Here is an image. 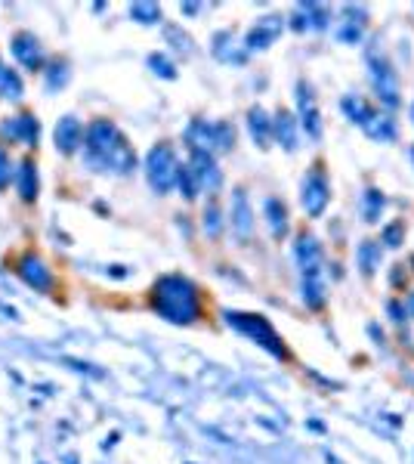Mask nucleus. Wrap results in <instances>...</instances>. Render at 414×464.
Returning a JSON list of instances; mask_svg holds the SVG:
<instances>
[{"label":"nucleus","instance_id":"12","mask_svg":"<svg viewBox=\"0 0 414 464\" xmlns=\"http://www.w3.org/2000/svg\"><path fill=\"white\" fill-rule=\"evenodd\" d=\"M13 53H15V59H19L25 68H41V62H44L41 46H37V41L31 34H19V37H15V41H13Z\"/></svg>","mask_w":414,"mask_h":464},{"label":"nucleus","instance_id":"13","mask_svg":"<svg viewBox=\"0 0 414 464\" xmlns=\"http://www.w3.org/2000/svg\"><path fill=\"white\" fill-rule=\"evenodd\" d=\"M365 134H368L371 139H377V143H389V139H396V124H393V118L389 115H368L365 118Z\"/></svg>","mask_w":414,"mask_h":464},{"label":"nucleus","instance_id":"30","mask_svg":"<svg viewBox=\"0 0 414 464\" xmlns=\"http://www.w3.org/2000/svg\"><path fill=\"white\" fill-rule=\"evenodd\" d=\"M6 180H10V155L0 149V186H4Z\"/></svg>","mask_w":414,"mask_h":464},{"label":"nucleus","instance_id":"6","mask_svg":"<svg viewBox=\"0 0 414 464\" xmlns=\"http://www.w3.org/2000/svg\"><path fill=\"white\" fill-rule=\"evenodd\" d=\"M229 325H235V328L247 331V335H254L263 347H269V350L276 353V356H285V347L278 344L276 331L269 328L266 319H260V316H245V313H229Z\"/></svg>","mask_w":414,"mask_h":464},{"label":"nucleus","instance_id":"4","mask_svg":"<svg viewBox=\"0 0 414 464\" xmlns=\"http://www.w3.org/2000/svg\"><path fill=\"white\" fill-rule=\"evenodd\" d=\"M189 146L195 152H214V149H229L235 143V130L232 124H207V121H192L189 124Z\"/></svg>","mask_w":414,"mask_h":464},{"label":"nucleus","instance_id":"3","mask_svg":"<svg viewBox=\"0 0 414 464\" xmlns=\"http://www.w3.org/2000/svg\"><path fill=\"white\" fill-rule=\"evenodd\" d=\"M297 260L303 273V297L309 307L325 304V278H322V247L312 236H300L297 242Z\"/></svg>","mask_w":414,"mask_h":464},{"label":"nucleus","instance_id":"21","mask_svg":"<svg viewBox=\"0 0 414 464\" xmlns=\"http://www.w3.org/2000/svg\"><path fill=\"white\" fill-rule=\"evenodd\" d=\"M19 192H22V198H34V192H37V176H34V165L31 161H25L19 167Z\"/></svg>","mask_w":414,"mask_h":464},{"label":"nucleus","instance_id":"26","mask_svg":"<svg viewBox=\"0 0 414 464\" xmlns=\"http://www.w3.org/2000/svg\"><path fill=\"white\" fill-rule=\"evenodd\" d=\"M337 37L343 44H356L362 37V22L358 19H343V28L337 31Z\"/></svg>","mask_w":414,"mask_h":464},{"label":"nucleus","instance_id":"17","mask_svg":"<svg viewBox=\"0 0 414 464\" xmlns=\"http://www.w3.org/2000/svg\"><path fill=\"white\" fill-rule=\"evenodd\" d=\"M232 226L238 229L241 238H247V232H251V205H247V195L245 192H235V198H232Z\"/></svg>","mask_w":414,"mask_h":464},{"label":"nucleus","instance_id":"9","mask_svg":"<svg viewBox=\"0 0 414 464\" xmlns=\"http://www.w3.org/2000/svg\"><path fill=\"white\" fill-rule=\"evenodd\" d=\"M297 105H300V124H303V130H306V136L318 139L322 136V118H318L316 96H312V90L306 87V84L297 87Z\"/></svg>","mask_w":414,"mask_h":464},{"label":"nucleus","instance_id":"19","mask_svg":"<svg viewBox=\"0 0 414 464\" xmlns=\"http://www.w3.org/2000/svg\"><path fill=\"white\" fill-rule=\"evenodd\" d=\"M358 263L365 273H374L380 266V245L377 242H362L358 245Z\"/></svg>","mask_w":414,"mask_h":464},{"label":"nucleus","instance_id":"31","mask_svg":"<svg viewBox=\"0 0 414 464\" xmlns=\"http://www.w3.org/2000/svg\"><path fill=\"white\" fill-rule=\"evenodd\" d=\"M389 313H393V319H402L405 307H402V304H389Z\"/></svg>","mask_w":414,"mask_h":464},{"label":"nucleus","instance_id":"10","mask_svg":"<svg viewBox=\"0 0 414 464\" xmlns=\"http://www.w3.org/2000/svg\"><path fill=\"white\" fill-rule=\"evenodd\" d=\"M189 170H192L195 183H198V192L201 189L214 192L216 186H220V170H216V161H214V155H210V152H195Z\"/></svg>","mask_w":414,"mask_h":464},{"label":"nucleus","instance_id":"7","mask_svg":"<svg viewBox=\"0 0 414 464\" xmlns=\"http://www.w3.org/2000/svg\"><path fill=\"white\" fill-rule=\"evenodd\" d=\"M371 81H374V90H377V96L384 99L389 108L399 105V77H396V72L387 65V59L371 56Z\"/></svg>","mask_w":414,"mask_h":464},{"label":"nucleus","instance_id":"28","mask_svg":"<svg viewBox=\"0 0 414 464\" xmlns=\"http://www.w3.org/2000/svg\"><path fill=\"white\" fill-rule=\"evenodd\" d=\"M384 242L389 247H396V245L402 242V223H389V226L384 229Z\"/></svg>","mask_w":414,"mask_h":464},{"label":"nucleus","instance_id":"22","mask_svg":"<svg viewBox=\"0 0 414 464\" xmlns=\"http://www.w3.org/2000/svg\"><path fill=\"white\" fill-rule=\"evenodd\" d=\"M362 201H365V207H362L365 220L374 223V220H377V217H380V211H384V205H387L384 195H380L377 189H368V192H365V198H362Z\"/></svg>","mask_w":414,"mask_h":464},{"label":"nucleus","instance_id":"8","mask_svg":"<svg viewBox=\"0 0 414 464\" xmlns=\"http://www.w3.org/2000/svg\"><path fill=\"white\" fill-rule=\"evenodd\" d=\"M328 180H325V174L322 170H309L306 174V180H303V195H300V201H303V207H306V214L309 217H318L325 211V205H328Z\"/></svg>","mask_w":414,"mask_h":464},{"label":"nucleus","instance_id":"5","mask_svg":"<svg viewBox=\"0 0 414 464\" xmlns=\"http://www.w3.org/2000/svg\"><path fill=\"white\" fill-rule=\"evenodd\" d=\"M145 170H148V183L155 186L158 192H167L176 180V158H174V149L170 146H155L148 152V161H145Z\"/></svg>","mask_w":414,"mask_h":464},{"label":"nucleus","instance_id":"2","mask_svg":"<svg viewBox=\"0 0 414 464\" xmlns=\"http://www.w3.org/2000/svg\"><path fill=\"white\" fill-rule=\"evenodd\" d=\"M155 307H158L161 316L174 322H192L195 313H198V297H195V288L186 278L167 276L155 288Z\"/></svg>","mask_w":414,"mask_h":464},{"label":"nucleus","instance_id":"15","mask_svg":"<svg viewBox=\"0 0 414 464\" xmlns=\"http://www.w3.org/2000/svg\"><path fill=\"white\" fill-rule=\"evenodd\" d=\"M272 130H276L278 143L285 146L287 152L297 149V124H294V115L291 112H278L276 121H272Z\"/></svg>","mask_w":414,"mask_h":464},{"label":"nucleus","instance_id":"25","mask_svg":"<svg viewBox=\"0 0 414 464\" xmlns=\"http://www.w3.org/2000/svg\"><path fill=\"white\" fill-rule=\"evenodd\" d=\"M176 183H179V189H183L186 198H195V195H198V183H195V176H192L189 167H179V170H176Z\"/></svg>","mask_w":414,"mask_h":464},{"label":"nucleus","instance_id":"16","mask_svg":"<svg viewBox=\"0 0 414 464\" xmlns=\"http://www.w3.org/2000/svg\"><path fill=\"white\" fill-rule=\"evenodd\" d=\"M4 134H10V136L31 146V143H37V121L31 118V115H19V118H13L10 124H4Z\"/></svg>","mask_w":414,"mask_h":464},{"label":"nucleus","instance_id":"27","mask_svg":"<svg viewBox=\"0 0 414 464\" xmlns=\"http://www.w3.org/2000/svg\"><path fill=\"white\" fill-rule=\"evenodd\" d=\"M205 229H207V236H220V211H216V205L210 201L207 205V211H205Z\"/></svg>","mask_w":414,"mask_h":464},{"label":"nucleus","instance_id":"11","mask_svg":"<svg viewBox=\"0 0 414 464\" xmlns=\"http://www.w3.org/2000/svg\"><path fill=\"white\" fill-rule=\"evenodd\" d=\"M281 25H285L281 15H266V19H260L251 34H247V50H263V46H269L281 34Z\"/></svg>","mask_w":414,"mask_h":464},{"label":"nucleus","instance_id":"24","mask_svg":"<svg viewBox=\"0 0 414 464\" xmlns=\"http://www.w3.org/2000/svg\"><path fill=\"white\" fill-rule=\"evenodd\" d=\"M130 15L148 25V22H158L161 19V10L155 4H134V6H130Z\"/></svg>","mask_w":414,"mask_h":464},{"label":"nucleus","instance_id":"33","mask_svg":"<svg viewBox=\"0 0 414 464\" xmlns=\"http://www.w3.org/2000/svg\"><path fill=\"white\" fill-rule=\"evenodd\" d=\"M411 118H414V105H411Z\"/></svg>","mask_w":414,"mask_h":464},{"label":"nucleus","instance_id":"23","mask_svg":"<svg viewBox=\"0 0 414 464\" xmlns=\"http://www.w3.org/2000/svg\"><path fill=\"white\" fill-rule=\"evenodd\" d=\"M343 112H347L353 121L365 124V118L371 115V108L365 105V99H358V96H347V99H343Z\"/></svg>","mask_w":414,"mask_h":464},{"label":"nucleus","instance_id":"18","mask_svg":"<svg viewBox=\"0 0 414 464\" xmlns=\"http://www.w3.org/2000/svg\"><path fill=\"white\" fill-rule=\"evenodd\" d=\"M247 124H251V136L257 139V146H269L272 124H269V118H266V112H263V108H254L251 118H247Z\"/></svg>","mask_w":414,"mask_h":464},{"label":"nucleus","instance_id":"14","mask_svg":"<svg viewBox=\"0 0 414 464\" xmlns=\"http://www.w3.org/2000/svg\"><path fill=\"white\" fill-rule=\"evenodd\" d=\"M77 143H81V124H77V118H62L56 124V146L62 152H75Z\"/></svg>","mask_w":414,"mask_h":464},{"label":"nucleus","instance_id":"1","mask_svg":"<svg viewBox=\"0 0 414 464\" xmlns=\"http://www.w3.org/2000/svg\"><path fill=\"white\" fill-rule=\"evenodd\" d=\"M87 158L99 167H112L124 174L136 165V155L124 143V136L108 121H93L87 127Z\"/></svg>","mask_w":414,"mask_h":464},{"label":"nucleus","instance_id":"32","mask_svg":"<svg viewBox=\"0 0 414 464\" xmlns=\"http://www.w3.org/2000/svg\"><path fill=\"white\" fill-rule=\"evenodd\" d=\"M405 309H408V313L414 316V291L408 294V300H405Z\"/></svg>","mask_w":414,"mask_h":464},{"label":"nucleus","instance_id":"34","mask_svg":"<svg viewBox=\"0 0 414 464\" xmlns=\"http://www.w3.org/2000/svg\"><path fill=\"white\" fill-rule=\"evenodd\" d=\"M411 158H414V149H411Z\"/></svg>","mask_w":414,"mask_h":464},{"label":"nucleus","instance_id":"20","mask_svg":"<svg viewBox=\"0 0 414 464\" xmlns=\"http://www.w3.org/2000/svg\"><path fill=\"white\" fill-rule=\"evenodd\" d=\"M266 214H269V223H272V236H285L287 229V220H285V205L278 198H269L266 201Z\"/></svg>","mask_w":414,"mask_h":464},{"label":"nucleus","instance_id":"29","mask_svg":"<svg viewBox=\"0 0 414 464\" xmlns=\"http://www.w3.org/2000/svg\"><path fill=\"white\" fill-rule=\"evenodd\" d=\"M148 62H152V68H155V72H161L164 77H174V68H170V62L164 56H152Z\"/></svg>","mask_w":414,"mask_h":464}]
</instances>
